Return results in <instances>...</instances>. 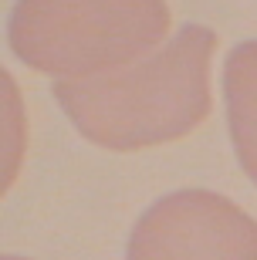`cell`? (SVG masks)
I'll return each mask as SVG.
<instances>
[{"label":"cell","mask_w":257,"mask_h":260,"mask_svg":"<svg viewBox=\"0 0 257 260\" xmlns=\"http://www.w3.org/2000/svg\"><path fill=\"white\" fill-rule=\"evenodd\" d=\"M217 30L183 24L156 54L85 81H54L51 95L71 125L108 152H139L190 135L210 115V61Z\"/></svg>","instance_id":"6da1fadb"},{"label":"cell","mask_w":257,"mask_h":260,"mask_svg":"<svg viewBox=\"0 0 257 260\" xmlns=\"http://www.w3.org/2000/svg\"><path fill=\"white\" fill-rule=\"evenodd\" d=\"M166 0H17L7 44L20 64L54 81L132 68L169 41Z\"/></svg>","instance_id":"7a4b0ae2"},{"label":"cell","mask_w":257,"mask_h":260,"mask_svg":"<svg viewBox=\"0 0 257 260\" xmlns=\"http://www.w3.org/2000/svg\"><path fill=\"white\" fill-rule=\"evenodd\" d=\"M125 260H257V220L213 189H176L135 220Z\"/></svg>","instance_id":"3957f363"},{"label":"cell","mask_w":257,"mask_h":260,"mask_svg":"<svg viewBox=\"0 0 257 260\" xmlns=\"http://www.w3.org/2000/svg\"><path fill=\"white\" fill-rule=\"evenodd\" d=\"M223 105L234 152L257 186V38L240 41L223 61Z\"/></svg>","instance_id":"277c9868"},{"label":"cell","mask_w":257,"mask_h":260,"mask_svg":"<svg viewBox=\"0 0 257 260\" xmlns=\"http://www.w3.org/2000/svg\"><path fill=\"white\" fill-rule=\"evenodd\" d=\"M4 108H7V125H4V189H7L20 169V155H24V108H20V91L10 75H4Z\"/></svg>","instance_id":"5b68a950"},{"label":"cell","mask_w":257,"mask_h":260,"mask_svg":"<svg viewBox=\"0 0 257 260\" xmlns=\"http://www.w3.org/2000/svg\"><path fill=\"white\" fill-rule=\"evenodd\" d=\"M0 260H27V257H17V253H4Z\"/></svg>","instance_id":"8992f818"}]
</instances>
